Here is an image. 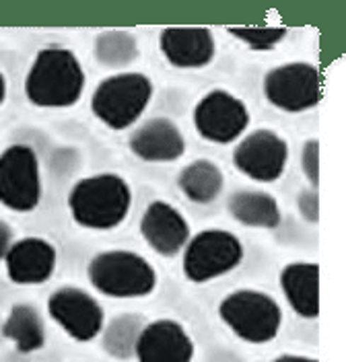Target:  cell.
Wrapping results in <instances>:
<instances>
[{"label": "cell", "mask_w": 346, "mask_h": 362, "mask_svg": "<svg viewBox=\"0 0 346 362\" xmlns=\"http://www.w3.org/2000/svg\"><path fill=\"white\" fill-rule=\"evenodd\" d=\"M87 83L79 56L64 45L42 47L25 74V97L42 110H64L81 101Z\"/></svg>", "instance_id": "obj_1"}, {"label": "cell", "mask_w": 346, "mask_h": 362, "mask_svg": "<svg viewBox=\"0 0 346 362\" xmlns=\"http://www.w3.org/2000/svg\"><path fill=\"white\" fill-rule=\"evenodd\" d=\"M69 212L81 228L112 230L122 225L132 208V187L117 173H95L79 180L69 192Z\"/></svg>", "instance_id": "obj_2"}, {"label": "cell", "mask_w": 346, "mask_h": 362, "mask_svg": "<svg viewBox=\"0 0 346 362\" xmlns=\"http://www.w3.org/2000/svg\"><path fill=\"white\" fill-rule=\"evenodd\" d=\"M153 93V81L144 72H114L93 90L91 112L103 126L122 132L132 128L142 117L151 105Z\"/></svg>", "instance_id": "obj_3"}, {"label": "cell", "mask_w": 346, "mask_h": 362, "mask_svg": "<svg viewBox=\"0 0 346 362\" xmlns=\"http://www.w3.org/2000/svg\"><path fill=\"white\" fill-rule=\"evenodd\" d=\"M87 278L97 293L110 298H144L155 293L159 282L153 264L128 249H108L93 255Z\"/></svg>", "instance_id": "obj_4"}, {"label": "cell", "mask_w": 346, "mask_h": 362, "mask_svg": "<svg viewBox=\"0 0 346 362\" xmlns=\"http://www.w3.org/2000/svg\"><path fill=\"white\" fill-rule=\"evenodd\" d=\"M219 317L239 339L268 344L282 327V309L272 294L258 288H237L219 303Z\"/></svg>", "instance_id": "obj_5"}, {"label": "cell", "mask_w": 346, "mask_h": 362, "mask_svg": "<svg viewBox=\"0 0 346 362\" xmlns=\"http://www.w3.org/2000/svg\"><path fill=\"white\" fill-rule=\"evenodd\" d=\"M241 239L225 228H204L190 237L182 255V270L192 284H207L237 270L243 262Z\"/></svg>", "instance_id": "obj_6"}, {"label": "cell", "mask_w": 346, "mask_h": 362, "mask_svg": "<svg viewBox=\"0 0 346 362\" xmlns=\"http://www.w3.org/2000/svg\"><path fill=\"white\" fill-rule=\"evenodd\" d=\"M44 183L38 153L29 144H11L0 153V204L13 212H31L42 202Z\"/></svg>", "instance_id": "obj_7"}, {"label": "cell", "mask_w": 346, "mask_h": 362, "mask_svg": "<svg viewBox=\"0 0 346 362\" xmlns=\"http://www.w3.org/2000/svg\"><path fill=\"white\" fill-rule=\"evenodd\" d=\"M262 90L280 112H307L322 99V72L311 62H287L266 72Z\"/></svg>", "instance_id": "obj_8"}, {"label": "cell", "mask_w": 346, "mask_h": 362, "mask_svg": "<svg viewBox=\"0 0 346 362\" xmlns=\"http://www.w3.org/2000/svg\"><path fill=\"white\" fill-rule=\"evenodd\" d=\"M248 105L229 90L212 89L194 107V128L212 144H231L250 126Z\"/></svg>", "instance_id": "obj_9"}, {"label": "cell", "mask_w": 346, "mask_h": 362, "mask_svg": "<svg viewBox=\"0 0 346 362\" xmlns=\"http://www.w3.org/2000/svg\"><path fill=\"white\" fill-rule=\"evenodd\" d=\"M287 163L289 142L270 128H260L241 136L239 144L233 148L235 169L258 183H275L280 180L287 171Z\"/></svg>", "instance_id": "obj_10"}, {"label": "cell", "mask_w": 346, "mask_h": 362, "mask_svg": "<svg viewBox=\"0 0 346 362\" xmlns=\"http://www.w3.org/2000/svg\"><path fill=\"white\" fill-rule=\"evenodd\" d=\"M52 321L74 341H93L101 336L105 313L91 293L79 286H62L47 298Z\"/></svg>", "instance_id": "obj_11"}, {"label": "cell", "mask_w": 346, "mask_h": 362, "mask_svg": "<svg viewBox=\"0 0 346 362\" xmlns=\"http://www.w3.org/2000/svg\"><path fill=\"white\" fill-rule=\"evenodd\" d=\"M58 266V251L44 237H23L15 241L6 257V276L17 286H42L54 276Z\"/></svg>", "instance_id": "obj_12"}, {"label": "cell", "mask_w": 346, "mask_h": 362, "mask_svg": "<svg viewBox=\"0 0 346 362\" xmlns=\"http://www.w3.org/2000/svg\"><path fill=\"white\" fill-rule=\"evenodd\" d=\"M140 235L155 253L163 257H175L188 245L192 228L188 218L173 204L155 200L142 212Z\"/></svg>", "instance_id": "obj_13"}, {"label": "cell", "mask_w": 346, "mask_h": 362, "mask_svg": "<svg viewBox=\"0 0 346 362\" xmlns=\"http://www.w3.org/2000/svg\"><path fill=\"white\" fill-rule=\"evenodd\" d=\"M194 339L175 319H155L142 327L134 358L137 362H192Z\"/></svg>", "instance_id": "obj_14"}, {"label": "cell", "mask_w": 346, "mask_h": 362, "mask_svg": "<svg viewBox=\"0 0 346 362\" xmlns=\"http://www.w3.org/2000/svg\"><path fill=\"white\" fill-rule=\"evenodd\" d=\"M159 49L173 68H207L217 56V42L207 27H165L159 33Z\"/></svg>", "instance_id": "obj_15"}, {"label": "cell", "mask_w": 346, "mask_h": 362, "mask_svg": "<svg viewBox=\"0 0 346 362\" xmlns=\"http://www.w3.org/2000/svg\"><path fill=\"white\" fill-rule=\"evenodd\" d=\"M128 146L144 163H173L184 157L185 138L173 119L151 117L130 134Z\"/></svg>", "instance_id": "obj_16"}, {"label": "cell", "mask_w": 346, "mask_h": 362, "mask_svg": "<svg viewBox=\"0 0 346 362\" xmlns=\"http://www.w3.org/2000/svg\"><path fill=\"white\" fill-rule=\"evenodd\" d=\"M280 288L289 307L303 319L320 317V266L291 262L280 270Z\"/></svg>", "instance_id": "obj_17"}, {"label": "cell", "mask_w": 346, "mask_h": 362, "mask_svg": "<svg viewBox=\"0 0 346 362\" xmlns=\"http://www.w3.org/2000/svg\"><path fill=\"white\" fill-rule=\"evenodd\" d=\"M2 336L8 339L17 352L33 354L46 346V321L38 307L29 303H17L11 307L2 323Z\"/></svg>", "instance_id": "obj_18"}, {"label": "cell", "mask_w": 346, "mask_h": 362, "mask_svg": "<svg viewBox=\"0 0 346 362\" xmlns=\"http://www.w3.org/2000/svg\"><path fill=\"white\" fill-rule=\"evenodd\" d=\"M229 214L243 226L272 230L280 225L282 212L277 198L260 189H239L229 198Z\"/></svg>", "instance_id": "obj_19"}, {"label": "cell", "mask_w": 346, "mask_h": 362, "mask_svg": "<svg viewBox=\"0 0 346 362\" xmlns=\"http://www.w3.org/2000/svg\"><path fill=\"white\" fill-rule=\"evenodd\" d=\"M178 187L190 202L210 204L225 189V173L214 160L198 158L180 171Z\"/></svg>", "instance_id": "obj_20"}, {"label": "cell", "mask_w": 346, "mask_h": 362, "mask_svg": "<svg viewBox=\"0 0 346 362\" xmlns=\"http://www.w3.org/2000/svg\"><path fill=\"white\" fill-rule=\"evenodd\" d=\"M146 321L137 313H122L114 317L101 332V348L117 361H132L137 352L142 327Z\"/></svg>", "instance_id": "obj_21"}, {"label": "cell", "mask_w": 346, "mask_h": 362, "mask_svg": "<svg viewBox=\"0 0 346 362\" xmlns=\"http://www.w3.org/2000/svg\"><path fill=\"white\" fill-rule=\"evenodd\" d=\"M93 56L103 68L124 72V68L132 66L139 60V42L132 33L122 29L103 31L93 42Z\"/></svg>", "instance_id": "obj_22"}, {"label": "cell", "mask_w": 346, "mask_h": 362, "mask_svg": "<svg viewBox=\"0 0 346 362\" xmlns=\"http://www.w3.org/2000/svg\"><path fill=\"white\" fill-rule=\"evenodd\" d=\"M229 33L252 52H270L289 35L284 27H229Z\"/></svg>", "instance_id": "obj_23"}, {"label": "cell", "mask_w": 346, "mask_h": 362, "mask_svg": "<svg viewBox=\"0 0 346 362\" xmlns=\"http://www.w3.org/2000/svg\"><path fill=\"white\" fill-rule=\"evenodd\" d=\"M301 171L305 180L311 183V187L318 189L320 185V140L318 138L305 140L301 148Z\"/></svg>", "instance_id": "obj_24"}, {"label": "cell", "mask_w": 346, "mask_h": 362, "mask_svg": "<svg viewBox=\"0 0 346 362\" xmlns=\"http://www.w3.org/2000/svg\"><path fill=\"white\" fill-rule=\"evenodd\" d=\"M297 208H299V214L307 223L316 225L320 221V194H318V189L316 187L303 189L297 196Z\"/></svg>", "instance_id": "obj_25"}, {"label": "cell", "mask_w": 346, "mask_h": 362, "mask_svg": "<svg viewBox=\"0 0 346 362\" xmlns=\"http://www.w3.org/2000/svg\"><path fill=\"white\" fill-rule=\"evenodd\" d=\"M13 243H15V239H13V226L8 225L6 221L0 218V262H4V257H6V253H8V249H11Z\"/></svg>", "instance_id": "obj_26"}, {"label": "cell", "mask_w": 346, "mask_h": 362, "mask_svg": "<svg viewBox=\"0 0 346 362\" xmlns=\"http://www.w3.org/2000/svg\"><path fill=\"white\" fill-rule=\"evenodd\" d=\"M272 362H320L318 358L311 356H303V354H280Z\"/></svg>", "instance_id": "obj_27"}, {"label": "cell", "mask_w": 346, "mask_h": 362, "mask_svg": "<svg viewBox=\"0 0 346 362\" xmlns=\"http://www.w3.org/2000/svg\"><path fill=\"white\" fill-rule=\"evenodd\" d=\"M4 101H6V76L0 70V107H2Z\"/></svg>", "instance_id": "obj_28"}]
</instances>
